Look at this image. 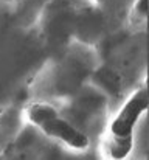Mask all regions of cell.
<instances>
[{
  "mask_svg": "<svg viewBox=\"0 0 149 160\" xmlns=\"http://www.w3.org/2000/svg\"><path fill=\"white\" fill-rule=\"evenodd\" d=\"M149 104L148 90H137L120 109L109 128V135L106 140V151L110 159H124L131 148L134 138V129L143 112Z\"/></svg>",
  "mask_w": 149,
  "mask_h": 160,
  "instance_id": "cell-1",
  "label": "cell"
},
{
  "mask_svg": "<svg viewBox=\"0 0 149 160\" xmlns=\"http://www.w3.org/2000/svg\"><path fill=\"white\" fill-rule=\"evenodd\" d=\"M27 113L30 121L34 123L41 131H44L50 137L61 140L62 143H65L73 149L82 151L89 148L90 145L89 137L79 129H76L73 124H70L67 120L61 118L54 107L44 103H36L28 107Z\"/></svg>",
  "mask_w": 149,
  "mask_h": 160,
  "instance_id": "cell-2",
  "label": "cell"
}]
</instances>
